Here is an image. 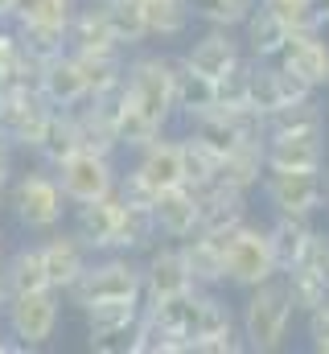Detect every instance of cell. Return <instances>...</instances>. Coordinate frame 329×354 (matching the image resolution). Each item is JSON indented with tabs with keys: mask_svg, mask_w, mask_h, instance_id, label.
Instances as JSON below:
<instances>
[{
	"mask_svg": "<svg viewBox=\"0 0 329 354\" xmlns=\"http://www.w3.org/2000/svg\"><path fill=\"white\" fill-rule=\"evenodd\" d=\"M305 317H309V346L317 354H329V301H321L317 309H309Z\"/></svg>",
	"mask_w": 329,
	"mask_h": 354,
	"instance_id": "46",
	"label": "cell"
},
{
	"mask_svg": "<svg viewBox=\"0 0 329 354\" xmlns=\"http://www.w3.org/2000/svg\"><path fill=\"white\" fill-rule=\"evenodd\" d=\"M259 194L272 214H305L317 218L329 210V169H267Z\"/></svg>",
	"mask_w": 329,
	"mask_h": 354,
	"instance_id": "3",
	"label": "cell"
},
{
	"mask_svg": "<svg viewBox=\"0 0 329 354\" xmlns=\"http://www.w3.org/2000/svg\"><path fill=\"white\" fill-rule=\"evenodd\" d=\"M214 107H223V111L247 107V58L223 79H214Z\"/></svg>",
	"mask_w": 329,
	"mask_h": 354,
	"instance_id": "43",
	"label": "cell"
},
{
	"mask_svg": "<svg viewBox=\"0 0 329 354\" xmlns=\"http://www.w3.org/2000/svg\"><path fill=\"white\" fill-rule=\"evenodd\" d=\"M267 174V140L263 136H243L231 153H223V161H218V181H227V185H235V189H259V181Z\"/></svg>",
	"mask_w": 329,
	"mask_h": 354,
	"instance_id": "21",
	"label": "cell"
},
{
	"mask_svg": "<svg viewBox=\"0 0 329 354\" xmlns=\"http://www.w3.org/2000/svg\"><path fill=\"white\" fill-rule=\"evenodd\" d=\"M140 268H144V305H153V301H164V297H177V292L194 288L189 268H185V260H181L177 239H169V243H153V248L144 252Z\"/></svg>",
	"mask_w": 329,
	"mask_h": 354,
	"instance_id": "12",
	"label": "cell"
},
{
	"mask_svg": "<svg viewBox=\"0 0 329 354\" xmlns=\"http://www.w3.org/2000/svg\"><path fill=\"white\" fill-rule=\"evenodd\" d=\"M164 128H157L132 99H128V91H124V103H120V111H115V140H120V153H140L149 140H157Z\"/></svg>",
	"mask_w": 329,
	"mask_h": 354,
	"instance_id": "38",
	"label": "cell"
},
{
	"mask_svg": "<svg viewBox=\"0 0 329 354\" xmlns=\"http://www.w3.org/2000/svg\"><path fill=\"white\" fill-rule=\"evenodd\" d=\"M115 194H120V202H124V206H140V210H149V206L157 202V189L136 174V169H128V174L115 177Z\"/></svg>",
	"mask_w": 329,
	"mask_h": 354,
	"instance_id": "44",
	"label": "cell"
},
{
	"mask_svg": "<svg viewBox=\"0 0 329 354\" xmlns=\"http://www.w3.org/2000/svg\"><path fill=\"white\" fill-rule=\"evenodd\" d=\"M326 115H329V107H326Z\"/></svg>",
	"mask_w": 329,
	"mask_h": 354,
	"instance_id": "58",
	"label": "cell"
},
{
	"mask_svg": "<svg viewBox=\"0 0 329 354\" xmlns=\"http://www.w3.org/2000/svg\"><path fill=\"white\" fill-rule=\"evenodd\" d=\"M218 153L214 149H206L198 136H181V174H185V185L189 189H202V185H210L214 177H218Z\"/></svg>",
	"mask_w": 329,
	"mask_h": 354,
	"instance_id": "39",
	"label": "cell"
},
{
	"mask_svg": "<svg viewBox=\"0 0 329 354\" xmlns=\"http://www.w3.org/2000/svg\"><path fill=\"white\" fill-rule=\"evenodd\" d=\"M280 280H284V288H288L297 313H309V309H317L321 301H329V280L317 272V268L292 264V268L280 272Z\"/></svg>",
	"mask_w": 329,
	"mask_h": 354,
	"instance_id": "37",
	"label": "cell"
},
{
	"mask_svg": "<svg viewBox=\"0 0 329 354\" xmlns=\"http://www.w3.org/2000/svg\"><path fill=\"white\" fill-rule=\"evenodd\" d=\"M41 8V0H12V12H8V21H25V17H33Z\"/></svg>",
	"mask_w": 329,
	"mask_h": 354,
	"instance_id": "50",
	"label": "cell"
},
{
	"mask_svg": "<svg viewBox=\"0 0 329 354\" xmlns=\"http://www.w3.org/2000/svg\"><path fill=\"white\" fill-rule=\"evenodd\" d=\"M79 71L86 79V95L124 83V66H128V50H91V54H75Z\"/></svg>",
	"mask_w": 329,
	"mask_h": 354,
	"instance_id": "35",
	"label": "cell"
},
{
	"mask_svg": "<svg viewBox=\"0 0 329 354\" xmlns=\"http://www.w3.org/2000/svg\"><path fill=\"white\" fill-rule=\"evenodd\" d=\"M37 91L46 95L50 107H79L86 99V79L79 71V58L70 50L54 54L41 62V79H37Z\"/></svg>",
	"mask_w": 329,
	"mask_h": 354,
	"instance_id": "19",
	"label": "cell"
},
{
	"mask_svg": "<svg viewBox=\"0 0 329 354\" xmlns=\"http://www.w3.org/2000/svg\"><path fill=\"white\" fill-rule=\"evenodd\" d=\"M132 169L144 177L157 194L169 189V185H181V181H185V174H181V140H169L161 132L157 140H149V145L136 153Z\"/></svg>",
	"mask_w": 329,
	"mask_h": 354,
	"instance_id": "23",
	"label": "cell"
},
{
	"mask_svg": "<svg viewBox=\"0 0 329 354\" xmlns=\"http://www.w3.org/2000/svg\"><path fill=\"white\" fill-rule=\"evenodd\" d=\"M243 334L239 330H231V334H214V338H202L194 354H243Z\"/></svg>",
	"mask_w": 329,
	"mask_h": 354,
	"instance_id": "47",
	"label": "cell"
},
{
	"mask_svg": "<svg viewBox=\"0 0 329 354\" xmlns=\"http://www.w3.org/2000/svg\"><path fill=\"white\" fill-rule=\"evenodd\" d=\"M8 206H12L17 223H21L25 231H33V235H46V231L62 227V218H66V210H70V202H66V194H62L54 169H46V165L33 169V174H21L12 181Z\"/></svg>",
	"mask_w": 329,
	"mask_h": 354,
	"instance_id": "4",
	"label": "cell"
},
{
	"mask_svg": "<svg viewBox=\"0 0 329 354\" xmlns=\"http://www.w3.org/2000/svg\"><path fill=\"white\" fill-rule=\"evenodd\" d=\"M313 227H317V223L305 218V214H272L267 239H272V256H276V268H280V272L292 268L305 256V243H309Z\"/></svg>",
	"mask_w": 329,
	"mask_h": 354,
	"instance_id": "26",
	"label": "cell"
},
{
	"mask_svg": "<svg viewBox=\"0 0 329 354\" xmlns=\"http://www.w3.org/2000/svg\"><path fill=\"white\" fill-rule=\"evenodd\" d=\"M218 235L227 239V256H223L227 284H235V288L247 292V288L280 276L276 256H272V239H267V223H251L247 218V223L231 227V231H218Z\"/></svg>",
	"mask_w": 329,
	"mask_h": 354,
	"instance_id": "5",
	"label": "cell"
},
{
	"mask_svg": "<svg viewBox=\"0 0 329 354\" xmlns=\"http://www.w3.org/2000/svg\"><path fill=\"white\" fill-rule=\"evenodd\" d=\"M12 29H17V46L25 50V54H33L37 62H46V58H54V54H62L66 50V25H54V21H12Z\"/></svg>",
	"mask_w": 329,
	"mask_h": 354,
	"instance_id": "36",
	"label": "cell"
},
{
	"mask_svg": "<svg viewBox=\"0 0 329 354\" xmlns=\"http://www.w3.org/2000/svg\"><path fill=\"white\" fill-rule=\"evenodd\" d=\"M309 128H326V103H321L317 95H309V99H292V103L276 107L272 115H263V136L309 132Z\"/></svg>",
	"mask_w": 329,
	"mask_h": 354,
	"instance_id": "29",
	"label": "cell"
},
{
	"mask_svg": "<svg viewBox=\"0 0 329 354\" xmlns=\"http://www.w3.org/2000/svg\"><path fill=\"white\" fill-rule=\"evenodd\" d=\"M0 264H4V284H8V297L50 288V280H46V264H41V248H37V243L17 248V252H12L8 260H0Z\"/></svg>",
	"mask_w": 329,
	"mask_h": 354,
	"instance_id": "31",
	"label": "cell"
},
{
	"mask_svg": "<svg viewBox=\"0 0 329 354\" xmlns=\"http://www.w3.org/2000/svg\"><path fill=\"white\" fill-rule=\"evenodd\" d=\"M292 297L284 288L280 276L247 288V301H243V313H239V334H243V346L251 354H276L284 351L288 334H292Z\"/></svg>",
	"mask_w": 329,
	"mask_h": 354,
	"instance_id": "1",
	"label": "cell"
},
{
	"mask_svg": "<svg viewBox=\"0 0 329 354\" xmlns=\"http://www.w3.org/2000/svg\"><path fill=\"white\" fill-rule=\"evenodd\" d=\"M144 309V297H111V301H91L82 305L86 317V338H103V334H128L136 326Z\"/></svg>",
	"mask_w": 329,
	"mask_h": 354,
	"instance_id": "24",
	"label": "cell"
},
{
	"mask_svg": "<svg viewBox=\"0 0 329 354\" xmlns=\"http://www.w3.org/2000/svg\"><path fill=\"white\" fill-rule=\"evenodd\" d=\"M313 12H317L321 29H329V0H313Z\"/></svg>",
	"mask_w": 329,
	"mask_h": 354,
	"instance_id": "51",
	"label": "cell"
},
{
	"mask_svg": "<svg viewBox=\"0 0 329 354\" xmlns=\"http://www.w3.org/2000/svg\"><path fill=\"white\" fill-rule=\"evenodd\" d=\"M0 260H4V231H0Z\"/></svg>",
	"mask_w": 329,
	"mask_h": 354,
	"instance_id": "55",
	"label": "cell"
},
{
	"mask_svg": "<svg viewBox=\"0 0 329 354\" xmlns=\"http://www.w3.org/2000/svg\"><path fill=\"white\" fill-rule=\"evenodd\" d=\"M157 243V223L149 210L140 206H124L120 223H115V235H111V252H128V256H140Z\"/></svg>",
	"mask_w": 329,
	"mask_h": 354,
	"instance_id": "34",
	"label": "cell"
},
{
	"mask_svg": "<svg viewBox=\"0 0 329 354\" xmlns=\"http://www.w3.org/2000/svg\"><path fill=\"white\" fill-rule=\"evenodd\" d=\"M194 194H198V231H231V227L251 218L247 194L227 185V181H218V177L210 185L194 189Z\"/></svg>",
	"mask_w": 329,
	"mask_h": 354,
	"instance_id": "14",
	"label": "cell"
},
{
	"mask_svg": "<svg viewBox=\"0 0 329 354\" xmlns=\"http://www.w3.org/2000/svg\"><path fill=\"white\" fill-rule=\"evenodd\" d=\"M4 301H8V284H4V264H0V309H4Z\"/></svg>",
	"mask_w": 329,
	"mask_h": 354,
	"instance_id": "52",
	"label": "cell"
},
{
	"mask_svg": "<svg viewBox=\"0 0 329 354\" xmlns=\"http://www.w3.org/2000/svg\"><path fill=\"white\" fill-rule=\"evenodd\" d=\"M99 4H103L107 29H111V37H115L120 50H140L149 41L144 17H140V0H99Z\"/></svg>",
	"mask_w": 329,
	"mask_h": 354,
	"instance_id": "33",
	"label": "cell"
},
{
	"mask_svg": "<svg viewBox=\"0 0 329 354\" xmlns=\"http://www.w3.org/2000/svg\"><path fill=\"white\" fill-rule=\"evenodd\" d=\"M329 161L326 128L267 136V169H321Z\"/></svg>",
	"mask_w": 329,
	"mask_h": 354,
	"instance_id": "13",
	"label": "cell"
},
{
	"mask_svg": "<svg viewBox=\"0 0 329 354\" xmlns=\"http://www.w3.org/2000/svg\"><path fill=\"white\" fill-rule=\"evenodd\" d=\"M239 41H243V54L251 62H272L280 54V46L288 41V25L263 0H255V8L247 12V21L239 25Z\"/></svg>",
	"mask_w": 329,
	"mask_h": 354,
	"instance_id": "20",
	"label": "cell"
},
{
	"mask_svg": "<svg viewBox=\"0 0 329 354\" xmlns=\"http://www.w3.org/2000/svg\"><path fill=\"white\" fill-rule=\"evenodd\" d=\"M140 17H144V33L157 41L185 37L194 25V4L189 0H140Z\"/></svg>",
	"mask_w": 329,
	"mask_h": 354,
	"instance_id": "28",
	"label": "cell"
},
{
	"mask_svg": "<svg viewBox=\"0 0 329 354\" xmlns=\"http://www.w3.org/2000/svg\"><path fill=\"white\" fill-rule=\"evenodd\" d=\"M58 185H62V194H66V202L70 206H79V202H91V198H103V194H111L115 189V157H107V153H91V149H79L75 157H66L58 169Z\"/></svg>",
	"mask_w": 329,
	"mask_h": 354,
	"instance_id": "8",
	"label": "cell"
},
{
	"mask_svg": "<svg viewBox=\"0 0 329 354\" xmlns=\"http://www.w3.org/2000/svg\"><path fill=\"white\" fill-rule=\"evenodd\" d=\"M153 223H157V239H185L198 231V194L181 181L157 194V202L149 206Z\"/></svg>",
	"mask_w": 329,
	"mask_h": 354,
	"instance_id": "18",
	"label": "cell"
},
{
	"mask_svg": "<svg viewBox=\"0 0 329 354\" xmlns=\"http://www.w3.org/2000/svg\"><path fill=\"white\" fill-rule=\"evenodd\" d=\"M272 62H280L284 71H292L305 87L329 91V41H326V29H313V33H288V41L280 46V54H276Z\"/></svg>",
	"mask_w": 329,
	"mask_h": 354,
	"instance_id": "10",
	"label": "cell"
},
{
	"mask_svg": "<svg viewBox=\"0 0 329 354\" xmlns=\"http://www.w3.org/2000/svg\"><path fill=\"white\" fill-rule=\"evenodd\" d=\"M12 153H17V145L0 132V189L12 185Z\"/></svg>",
	"mask_w": 329,
	"mask_h": 354,
	"instance_id": "48",
	"label": "cell"
},
{
	"mask_svg": "<svg viewBox=\"0 0 329 354\" xmlns=\"http://www.w3.org/2000/svg\"><path fill=\"white\" fill-rule=\"evenodd\" d=\"M297 264L317 268V272L329 280V231L326 227H313V235H309V243H305V256H301Z\"/></svg>",
	"mask_w": 329,
	"mask_h": 354,
	"instance_id": "45",
	"label": "cell"
},
{
	"mask_svg": "<svg viewBox=\"0 0 329 354\" xmlns=\"http://www.w3.org/2000/svg\"><path fill=\"white\" fill-rule=\"evenodd\" d=\"M120 214H124V202H120V194L111 189V194H103V198H91V202H79V206H75L70 231L86 243L91 256L111 252V235H115Z\"/></svg>",
	"mask_w": 329,
	"mask_h": 354,
	"instance_id": "17",
	"label": "cell"
},
{
	"mask_svg": "<svg viewBox=\"0 0 329 354\" xmlns=\"http://www.w3.org/2000/svg\"><path fill=\"white\" fill-rule=\"evenodd\" d=\"M4 194H8V189H0V206H4Z\"/></svg>",
	"mask_w": 329,
	"mask_h": 354,
	"instance_id": "56",
	"label": "cell"
},
{
	"mask_svg": "<svg viewBox=\"0 0 329 354\" xmlns=\"http://www.w3.org/2000/svg\"><path fill=\"white\" fill-rule=\"evenodd\" d=\"M214 107V79L198 75L185 58H173V111L194 120Z\"/></svg>",
	"mask_w": 329,
	"mask_h": 354,
	"instance_id": "25",
	"label": "cell"
},
{
	"mask_svg": "<svg viewBox=\"0 0 329 354\" xmlns=\"http://www.w3.org/2000/svg\"><path fill=\"white\" fill-rule=\"evenodd\" d=\"M8 12H12V0H0V21H8Z\"/></svg>",
	"mask_w": 329,
	"mask_h": 354,
	"instance_id": "54",
	"label": "cell"
},
{
	"mask_svg": "<svg viewBox=\"0 0 329 354\" xmlns=\"http://www.w3.org/2000/svg\"><path fill=\"white\" fill-rule=\"evenodd\" d=\"M70 305H91V301H111V297H144V268L128 252H99L82 276L66 288Z\"/></svg>",
	"mask_w": 329,
	"mask_h": 354,
	"instance_id": "2",
	"label": "cell"
},
{
	"mask_svg": "<svg viewBox=\"0 0 329 354\" xmlns=\"http://www.w3.org/2000/svg\"><path fill=\"white\" fill-rule=\"evenodd\" d=\"M37 248H41V264H46V280H50V288L66 297V288L82 276V268L91 264L86 243H82L75 231L54 227V231H46V239H41Z\"/></svg>",
	"mask_w": 329,
	"mask_h": 354,
	"instance_id": "11",
	"label": "cell"
},
{
	"mask_svg": "<svg viewBox=\"0 0 329 354\" xmlns=\"http://www.w3.org/2000/svg\"><path fill=\"white\" fill-rule=\"evenodd\" d=\"M247 107L259 115H272L276 107H284V83H280L276 62H251L247 58Z\"/></svg>",
	"mask_w": 329,
	"mask_h": 354,
	"instance_id": "32",
	"label": "cell"
},
{
	"mask_svg": "<svg viewBox=\"0 0 329 354\" xmlns=\"http://www.w3.org/2000/svg\"><path fill=\"white\" fill-rule=\"evenodd\" d=\"M66 50L70 54H91V50H120L111 29H107V17H103V4H79L70 25H66Z\"/></svg>",
	"mask_w": 329,
	"mask_h": 354,
	"instance_id": "27",
	"label": "cell"
},
{
	"mask_svg": "<svg viewBox=\"0 0 329 354\" xmlns=\"http://www.w3.org/2000/svg\"><path fill=\"white\" fill-rule=\"evenodd\" d=\"M124 91L157 128H169V120L177 115L173 111V58L169 54H132L124 66Z\"/></svg>",
	"mask_w": 329,
	"mask_h": 354,
	"instance_id": "7",
	"label": "cell"
},
{
	"mask_svg": "<svg viewBox=\"0 0 329 354\" xmlns=\"http://www.w3.org/2000/svg\"><path fill=\"white\" fill-rule=\"evenodd\" d=\"M132 354H185V346L164 330L149 309H140V317L132 326Z\"/></svg>",
	"mask_w": 329,
	"mask_h": 354,
	"instance_id": "40",
	"label": "cell"
},
{
	"mask_svg": "<svg viewBox=\"0 0 329 354\" xmlns=\"http://www.w3.org/2000/svg\"><path fill=\"white\" fill-rule=\"evenodd\" d=\"M0 317H4L8 338H12L21 351H37V346H46V342L58 334V322H62V292H54V288L17 292V297L4 301Z\"/></svg>",
	"mask_w": 329,
	"mask_h": 354,
	"instance_id": "6",
	"label": "cell"
},
{
	"mask_svg": "<svg viewBox=\"0 0 329 354\" xmlns=\"http://www.w3.org/2000/svg\"><path fill=\"white\" fill-rule=\"evenodd\" d=\"M82 149L79 140V124H75V107H50V115H46V128H41V136H37V145H33V153H37V161L46 165V169H58L66 157H75Z\"/></svg>",
	"mask_w": 329,
	"mask_h": 354,
	"instance_id": "22",
	"label": "cell"
},
{
	"mask_svg": "<svg viewBox=\"0 0 329 354\" xmlns=\"http://www.w3.org/2000/svg\"><path fill=\"white\" fill-rule=\"evenodd\" d=\"M12 54H17V29H12V21H0V66Z\"/></svg>",
	"mask_w": 329,
	"mask_h": 354,
	"instance_id": "49",
	"label": "cell"
},
{
	"mask_svg": "<svg viewBox=\"0 0 329 354\" xmlns=\"http://www.w3.org/2000/svg\"><path fill=\"white\" fill-rule=\"evenodd\" d=\"M79 4H99V0H79Z\"/></svg>",
	"mask_w": 329,
	"mask_h": 354,
	"instance_id": "57",
	"label": "cell"
},
{
	"mask_svg": "<svg viewBox=\"0 0 329 354\" xmlns=\"http://www.w3.org/2000/svg\"><path fill=\"white\" fill-rule=\"evenodd\" d=\"M194 4V21H202L206 29H239L247 12L255 8V0H189Z\"/></svg>",
	"mask_w": 329,
	"mask_h": 354,
	"instance_id": "41",
	"label": "cell"
},
{
	"mask_svg": "<svg viewBox=\"0 0 329 354\" xmlns=\"http://www.w3.org/2000/svg\"><path fill=\"white\" fill-rule=\"evenodd\" d=\"M75 124H79L82 149H91V153H107V157H115V153H120L115 120H111L95 99H82L79 107H75Z\"/></svg>",
	"mask_w": 329,
	"mask_h": 354,
	"instance_id": "30",
	"label": "cell"
},
{
	"mask_svg": "<svg viewBox=\"0 0 329 354\" xmlns=\"http://www.w3.org/2000/svg\"><path fill=\"white\" fill-rule=\"evenodd\" d=\"M50 103L37 87H12L0 95V132L17 145V149H33L41 128H46Z\"/></svg>",
	"mask_w": 329,
	"mask_h": 354,
	"instance_id": "9",
	"label": "cell"
},
{
	"mask_svg": "<svg viewBox=\"0 0 329 354\" xmlns=\"http://www.w3.org/2000/svg\"><path fill=\"white\" fill-rule=\"evenodd\" d=\"M198 75L206 79H223L227 71H235L243 62V41H239V29H206L185 54H181Z\"/></svg>",
	"mask_w": 329,
	"mask_h": 354,
	"instance_id": "16",
	"label": "cell"
},
{
	"mask_svg": "<svg viewBox=\"0 0 329 354\" xmlns=\"http://www.w3.org/2000/svg\"><path fill=\"white\" fill-rule=\"evenodd\" d=\"M263 4L288 25V33H313V29H321V21L313 12V0H263Z\"/></svg>",
	"mask_w": 329,
	"mask_h": 354,
	"instance_id": "42",
	"label": "cell"
},
{
	"mask_svg": "<svg viewBox=\"0 0 329 354\" xmlns=\"http://www.w3.org/2000/svg\"><path fill=\"white\" fill-rule=\"evenodd\" d=\"M8 351H21V346H17V342H8V338L0 334V354H8Z\"/></svg>",
	"mask_w": 329,
	"mask_h": 354,
	"instance_id": "53",
	"label": "cell"
},
{
	"mask_svg": "<svg viewBox=\"0 0 329 354\" xmlns=\"http://www.w3.org/2000/svg\"><path fill=\"white\" fill-rule=\"evenodd\" d=\"M177 248H181V260H185L189 280L198 288H223L227 284V264H223L227 239L218 231H194V235L177 239Z\"/></svg>",
	"mask_w": 329,
	"mask_h": 354,
	"instance_id": "15",
	"label": "cell"
}]
</instances>
